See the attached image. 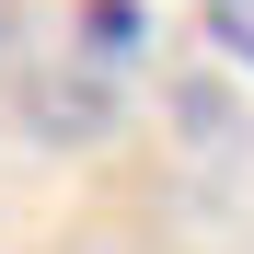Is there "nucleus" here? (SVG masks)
<instances>
[{
	"instance_id": "1",
	"label": "nucleus",
	"mask_w": 254,
	"mask_h": 254,
	"mask_svg": "<svg viewBox=\"0 0 254 254\" xmlns=\"http://www.w3.org/2000/svg\"><path fill=\"white\" fill-rule=\"evenodd\" d=\"M81 35H93L104 58H127V47L150 35V12H139V0H81Z\"/></svg>"
},
{
	"instance_id": "2",
	"label": "nucleus",
	"mask_w": 254,
	"mask_h": 254,
	"mask_svg": "<svg viewBox=\"0 0 254 254\" xmlns=\"http://www.w3.org/2000/svg\"><path fill=\"white\" fill-rule=\"evenodd\" d=\"M208 35H220V47L254 69V0H208Z\"/></svg>"
}]
</instances>
